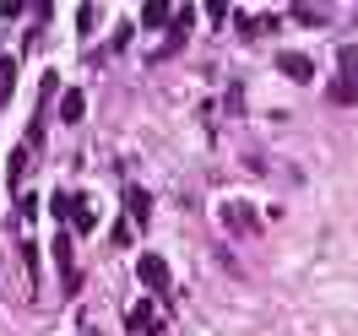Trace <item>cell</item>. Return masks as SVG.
<instances>
[{"label": "cell", "mask_w": 358, "mask_h": 336, "mask_svg": "<svg viewBox=\"0 0 358 336\" xmlns=\"http://www.w3.org/2000/svg\"><path fill=\"white\" fill-rule=\"evenodd\" d=\"M136 277H141V288L157 293V298L174 288V277H169V261H163V255H141V261H136Z\"/></svg>", "instance_id": "obj_1"}, {"label": "cell", "mask_w": 358, "mask_h": 336, "mask_svg": "<svg viewBox=\"0 0 358 336\" xmlns=\"http://www.w3.org/2000/svg\"><path fill=\"white\" fill-rule=\"evenodd\" d=\"M190 27H196V11H190V6H179V11H174V22H169V49H163V54H174V49H185V38H190Z\"/></svg>", "instance_id": "obj_2"}, {"label": "cell", "mask_w": 358, "mask_h": 336, "mask_svg": "<svg viewBox=\"0 0 358 336\" xmlns=\"http://www.w3.org/2000/svg\"><path fill=\"white\" fill-rule=\"evenodd\" d=\"M277 66H282V76H288V82H315V60H310V54H299V49H288Z\"/></svg>", "instance_id": "obj_3"}, {"label": "cell", "mask_w": 358, "mask_h": 336, "mask_svg": "<svg viewBox=\"0 0 358 336\" xmlns=\"http://www.w3.org/2000/svg\"><path fill=\"white\" fill-rule=\"evenodd\" d=\"M71 217H76V233H92V228H98V206H92V196H71Z\"/></svg>", "instance_id": "obj_4"}, {"label": "cell", "mask_w": 358, "mask_h": 336, "mask_svg": "<svg viewBox=\"0 0 358 336\" xmlns=\"http://www.w3.org/2000/svg\"><path fill=\"white\" fill-rule=\"evenodd\" d=\"M125 326H131V331L136 336H147V331H163V320H157V314H152V298H147V304H136V309H131V320H125Z\"/></svg>", "instance_id": "obj_5"}, {"label": "cell", "mask_w": 358, "mask_h": 336, "mask_svg": "<svg viewBox=\"0 0 358 336\" xmlns=\"http://www.w3.org/2000/svg\"><path fill=\"white\" fill-rule=\"evenodd\" d=\"M136 17H141V27H169L174 22V6H169V0H147Z\"/></svg>", "instance_id": "obj_6"}, {"label": "cell", "mask_w": 358, "mask_h": 336, "mask_svg": "<svg viewBox=\"0 0 358 336\" xmlns=\"http://www.w3.org/2000/svg\"><path fill=\"white\" fill-rule=\"evenodd\" d=\"M223 223H228V228H255V206H245V201H223Z\"/></svg>", "instance_id": "obj_7"}, {"label": "cell", "mask_w": 358, "mask_h": 336, "mask_svg": "<svg viewBox=\"0 0 358 336\" xmlns=\"http://www.w3.org/2000/svg\"><path fill=\"white\" fill-rule=\"evenodd\" d=\"M82 114H87V98H82V92H71V87H66V98H60V125H76Z\"/></svg>", "instance_id": "obj_8"}, {"label": "cell", "mask_w": 358, "mask_h": 336, "mask_svg": "<svg viewBox=\"0 0 358 336\" xmlns=\"http://www.w3.org/2000/svg\"><path fill=\"white\" fill-rule=\"evenodd\" d=\"M125 206H131V223L147 228V217H152V196H147V190H131V196H125Z\"/></svg>", "instance_id": "obj_9"}, {"label": "cell", "mask_w": 358, "mask_h": 336, "mask_svg": "<svg viewBox=\"0 0 358 336\" xmlns=\"http://www.w3.org/2000/svg\"><path fill=\"white\" fill-rule=\"evenodd\" d=\"M326 92H331V103H342V109H348V103H358V82H353V76H336Z\"/></svg>", "instance_id": "obj_10"}, {"label": "cell", "mask_w": 358, "mask_h": 336, "mask_svg": "<svg viewBox=\"0 0 358 336\" xmlns=\"http://www.w3.org/2000/svg\"><path fill=\"white\" fill-rule=\"evenodd\" d=\"M17 92V54H0V103Z\"/></svg>", "instance_id": "obj_11"}, {"label": "cell", "mask_w": 358, "mask_h": 336, "mask_svg": "<svg viewBox=\"0 0 358 336\" xmlns=\"http://www.w3.org/2000/svg\"><path fill=\"white\" fill-rule=\"evenodd\" d=\"M55 261H60V271H66V266H76V249H71V233H60V239H55Z\"/></svg>", "instance_id": "obj_12"}, {"label": "cell", "mask_w": 358, "mask_h": 336, "mask_svg": "<svg viewBox=\"0 0 358 336\" xmlns=\"http://www.w3.org/2000/svg\"><path fill=\"white\" fill-rule=\"evenodd\" d=\"M76 27H82V33H92V27H98V6H82V11H76Z\"/></svg>", "instance_id": "obj_13"}, {"label": "cell", "mask_w": 358, "mask_h": 336, "mask_svg": "<svg viewBox=\"0 0 358 336\" xmlns=\"http://www.w3.org/2000/svg\"><path fill=\"white\" fill-rule=\"evenodd\" d=\"M206 22H228V6H223V0H206Z\"/></svg>", "instance_id": "obj_14"}, {"label": "cell", "mask_w": 358, "mask_h": 336, "mask_svg": "<svg viewBox=\"0 0 358 336\" xmlns=\"http://www.w3.org/2000/svg\"><path fill=\"white\" fill-rule=\"evenodd\" d=\"M342 71H348V76L358 82V49H342Z\"/></svg>", "instance_id": "obj_15"}, {"label": "cell", "mask_w": 358, "mask_h": 336, "mask_svg": "<svg viewBox=\"0 0 358 336\" xmlns=\"http://www.w3.org/2000/svg\"><path fill=\"white\" fill-rule=\"evenodd\" d=\"M82 336H87V331H82Z\"/></svg>", "instance_id": "obj_16"}]
</instances>
